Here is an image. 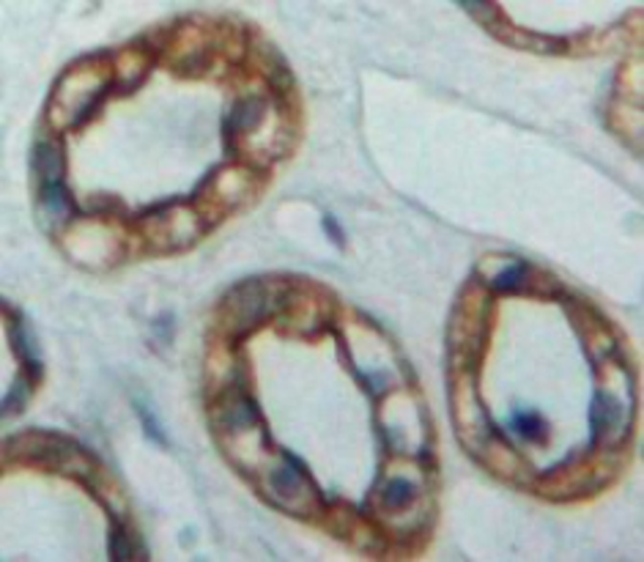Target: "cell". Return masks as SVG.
I'll return each instance as SVG.
<instances>
[{"label": "cell", "mask_w": 644, "mask_h": 562, "mask_svg": "<svg viewBox=\"0 0 644 562\" xmlns=\"http://www.w3.org/2000/svg\"><path fill=\"white\" fill-rule=\"evenodd\" d=\"M269 489L277 508H283L294 516H310L316 504L324 502V494L318 491L313 474L307 472V466L294 453H286V450H283V464L269 474Z\"/></svg>", "instance_id": "cell-1"}, {"label": "cell", "mask_w": 644, "mask_h": 562, "mask_svg": "<svg viewBox=\"0 0 644 562\" xmlns=\"http://www.w3.org/2000/svg\"><path fill=\"white\" fill-rule=\"evenodd\" d=\"M266 110H269V104L258 94L236 99V104L231 107L226 121H222V146H226L228 157L236 154V137L239 135H249L253 129L261 127V121L266 119Z\"/></svg>", "instance_id": "cell-2"}, {"label": "cell", "mask_w": 644, "mask_h": 562, "mask_svg": "<svg viewBox=\"0 0 644 562\" xmlns=\"http://www.w3.org/2000/svg\"><path fill=\"white\" fill-rule=\"evenodd\" d=\"M6 316H9V337H12L14 354L22 362V373H27L39 384L42 381V357H39V346L34 341V335H31V329H27V324L22 321L19 313H12L6 307Z\"/></svg>", "instance_id": "cell-3"}, {"label": "cell", "mask_w": 644, "mask_h": 562, "mask_svg": "<svg viewBox=\"0 0 644 562\" xmlns=\"http://www.w3.org/2000/svg\"><path fill=\"white\" fill-rule=\"evenodd\" d=\"M34 171H36L39 187L66 181V154L58 140L42 137L34 146Z\"/></svg>", "instance_id": "cell-4"}, {"label": "cell", "mask_w": 644, "mask_h": 562, "mask_svg": "<svg viewBox=\"0 0 644 562\" xmlns=\"http://www.w3.org/2000/svg\"><path fill=\"white\" fill-rule=\"evenodd\" d=\"M620 417H623L620 401L611 392H595L590 404V450L609 436V431L620 423Z\"/></svg>", "instance_id": "cell-5"}, {"label": "cell", "mask_w": 644, "mask_h": 562, "mask_svg": "<svg viewBox=\"0 0 644 562\" xmlns=\"http://www.w3.org/2000/svg\"><path fill=\"white\" fill-rule=\"evenodd\" d=\"M39 201L47 209V214L55 217V219H77V217H82V209L72 198L66 181H55V184L39 187Z\"/></svg>", "instance_id": "cell-6"}, {"label": "cell", "mask_w": 644, "mask_h": 562, "mask_svg": "<svg viewBox=\"0 0 644 562\" xmlns=\"http://www.w3.org/2000/svg\"><path fill=\"white\" fill-rule=\"evenodd\" d=\"M488 286L496 294H518V291H526L532 286V266H529V261H513L510 266H505L499 274H494V280H491Z\"/></svg>", "instance_id": "cell-7"}, {"label": "cell", "mask_w": 644, "mask_h": 562, "mask_svg": "<svg viewBox=\"0 0 644 562\" xmlns=\"http://www.w3.org/2000/svg\"><path fill=\"white\" fill-rule=\"evenodd\" d=\"M417 489L411 486V481H406V477H392V481H387L381 486V504L389 511H403L411 504Z\"/></svg>", "instance_id": "cell-8"}, {"label": "cell", "mask_w": 644, "mask_h": 562, "mask_svg": "<svg viewBox=\"0 0 644 562\" xmlns=\"http://www.w3.org/2000/svg\"><path fill=\"white\" fill-rule=\"evenodd\" d=\"M513 428L526 442H535V444H546L548 442V436H546L548 428L543 423V417L535 414V412H516L513 414Z\"/></svg>", "instance_id": "cell-9"}, {"label": "cell", "mask_w": 644, "mask_h": 562, "mask_svg": "<svg viewBox=\"0 0 644 562\" xmlns=\"http://www.w3.org/2000/svg\"><path fill=\"white\" fill-rule=\"evenodd\" d=\"M34 389H36V381L27 376V373H22L12 384V389L6 392V398H4V414L6 417L22 414V409L27 406V401H31V396H34Z\"/></svg>", "instance_id": "cell-10"}, {"label": "cell", "mask_w": 644, "mask_h": 562, "mask_svg": "<svg viewBox=\"0 0 644 562\" xmlns=\"http://www.w3.org/2000/svg\"><path fill=\"white\" fill-rule=\"evenodd\" d=\"M134 557V549H132V541L126 535V527L113 519V527H110V559L113 562H126Z\"/></svg>", "instance_id": "cell-11"}, {"label": "cell", "mask_w": 644, "mask_h": 562, "mask_svg": "<svg viewBox=\"0 0 644 562\" xmlns=\"http://www.w3.org/2000/svg\"><path fill=\"white\" fill-rule=\"evenodd\" d=\"M134 412H137V417H140V426H143V431H146V436L151 439V442H157L159 447H167V439H165V428L159 426V420H157V414L146 406V404H140V401H134Z\"/></svg>", "instance_id": "cell-12"}, {"label": "cell", "mask_w": 644, "mask_h": 562, "mask_svg": "<svg viewBox=\"0 0 644 562\" xmlns=\"http://www.w3.org/2000/svg\"><path fill=\"white\" fill-rule=\"evenodd\" d=\"M88 212L94 214V217H110V214H126V206H124V201L121 198H116V195H96V198L91 201V206H88Z\"/></svg>", "instance_id": "cell-13"}, {"label": "cell", "mask_w": 644, "mask_h": 562, "mask_svg": "<svg viewBox=\"0 0 644 562\" xmlns=\"http://www.w3.org/2000/svg\"><path fill=\"white\" fill-rule=\"evenodd\" d=\"M321 225H324V231H326V236L334 242V247H346V236H343V231H341V225H338V219H334L332 214H324V219H321Z\"/></svg>", "instance_id": "cell-14"}]
</instances>
